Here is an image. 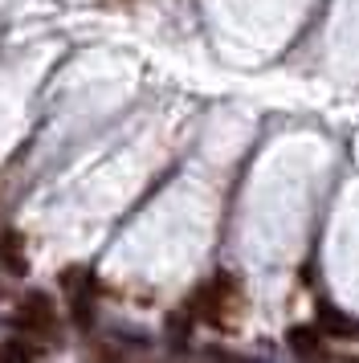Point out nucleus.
Segmentation results:
<instances>
[{
	"label": "nucleus",
	"instance_id": "nucleus-1",
	"mask_svg": "<svg viewBox=\"0 0 359 363\" xmlns=\"http://www.w3.org/2000/svg\"><path fill=\"white\" fill-rule=\"evenodd\" d=\"M62 281H65V294H70V318H74V327L90 330V323H94V274L70 269Z\"/></svg>",
	"mask_w": 359,
	"mask_h": 363
},
{
	"label": "nucleus",
	"instance_id": "nucleus-2",
	"mask_svg": "<svg viewBox=\"0 0 359 363\" xmlns=\"http://www.w3.org/2000/svg\"><path fill=\"white\" fill-rule=\"evenodd\" d=\"M16 327L29 330V335H49V330L57 327V311H53V302H49V294H29L16 302Z\"/></svg>",
	"mask_w": 359,
	"mask_h": 363
},
{
	"label": "nucleus",
	"instance_id": "nucleus-3",
	"mask_svg": "<svg viewBox=\"0 0 359 363\" xmlns=\"http://www.w3.org/2000/svg\"><path fill=\"white\" fill-rule=\"evenodd\" d=\"M314 327L323 330V335H331V339H355L359 318L343 314L339 306H331V302H319V306H314Z\"/></svg>",
	"mask_w": 359,
	"mask_h": 363
},
{
	"label": "nucleus",
	"instance_id": "nucleus-4",
	"mask_svg": "<svg viewBox=\"0 0 359 363\" xmlns=\"http://www.w3.org/2000/svg\"><path fill=\"white\" fill-rule=\"evenodd\" d=\"M0 269H4L9 278H25V274H29L25 241H21V233H13V229L0 233Z\"/></svg>",
	"mask_w": 359,
	"mask_h": 363
},
{
	"label": "nucleus",
	"instance_id": "nucleus-5",
	"mask_svg": "<svg viewBox=\"0 0 359 363\" xmlns=\"http://www.w3.org/2000/svg\"><path fill=\"white\" fill-rule=\"evenodd\" d=\"M286 343L294 355H319L323 351V330L319 327H290L286 330Z\"/></svg>",
	"mask_w": 359,
	"mask_h": 363
},
{
	"label": "nucleus",
	"instance_id": "nucleus-6",
	"mask_svg": "<svg viewBox=\"0 0 359 363\" xmlns=\"http://www.w3.org/2000/svg\"><path fill=\"white\" fill-rule=\"evenodd\" d=\"M188 327H192V311L167 314V335H172V343H176V347L188 343Z\"/></svg>",
	"mask_w": 359,
	"mask_h": 363
},
{
	"label": "nucleus",
	"instance_id": "nucleus-7",
	"mask_svg": "<svg viewBox=\"0 0 359 363\" xmlns=\"http://www.w3.org/2000/svg\"><path fill=\"white\" fill-rule=\"evenodd\" d=\"M0 359H37V347H29V343H4V347H0Z\"/></svg>",
	"mask_w": 359,
	"mask_h": 363
}]
</instances>
